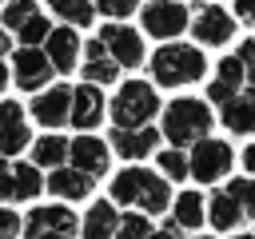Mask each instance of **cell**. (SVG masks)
Masks as SVG:
<instances>
[{
  "instance_id": "9a60e30c",
  "label": "cell",
  "mask_w": 255,
  "mask_h": 239,
  "mask_svg": "<svg viewBox=\"0 0 255 239\" xmlns=\"http://www.w3.org/2000/svg\"><path fill=\"white\" fill-rule=\"evenodd\" d=\"M68 108H72V88L56 84V88H44V92L32 100V120L44 123V127H64Z\"/></svg>"
},
{
  "instance_id": "836d02e7",
  "label": "cell",
  "mask_w": 255,
  "mask_h": 239,
  "mask_svg": "<svg viewBox=\"0 0 255 239\" xmlns=\"http://www.w3.org/2000/svg\"><path fill=\"white\" fill-rule=\"evenodd\" d=\"M239 60H243V72H247V84H255V36L239 44Z\"/></svg>"
},
{
  "instance_id": "cb8c5ba5",
  "label": "cell",
  "mask_w": 255,
  "mask_h": 239,
  "mask_svg": "<svg viewBox=\"0 0 255 239\" xmlns=\"http://www.w3.org/2000/svg\"><path fill=\"white\" fill-rule=\"evenodd\" d=\"M48 8L68 24V28H88L96 20V4L92 0H48Z\"/></svg>"
},
{
  "instance_id": "5bb4252c",
  "label": "cell",
  "mask_w": 255,
  "mask_h": 239,
  "mask_svg": "<svg viewBox=\"0 0 255 239\" xmlns=\"http://www.w3.org/2000/svg\"><path fill=\"white\" fill-rule=\"evenodd\" d=\"M44 56H48L52 72H64V76H68V72L80 64V36H76L68 24L52 28V32H48V40H44Z\"/></svg>"
},
{
  "instance_id": "8fae6325",
  "label": "cell",
  "mask_w": 255,
  "mask_h": 239,
  "mask_svg": "<svg viewBox=\"0 0 255 239\" xmlns=\"http://www.w3.org/2000/svg\"><path fill=\"white\" fill-rule=\"evenodd\" d=\"M68 159H72V167L76 171H84V175H92V179H100L104 171H108V163H112V151H108V143L104 139H96V135H76V139H68Z\"/></svg>"
},
{
  "instance_id": "b9f144b4",
  "label": "cell",
  "mask_w": 255,
  "mask_h": 239,
  "mask_svg": "<svg viewBox=\"0 0 255 239\" xmlns=\"http://www.w3.org/2000/svg\"><path fill=\"white\" fill-rule=\"evenodd\" d=\"M235 239H255V235H235Z\"/></svg>"
},
{
  "instance_id": "7c38bea8",
  "label": "cell",
  "mask_w": 255,
  "mask_h": 239,
  "mask_svg": "<svg viewBox=\"0 0 255 239\" xmlns=\"http://www.w3.org/2000/svg\"><path fill=\"white\" fill-rule=\"evenodd\" d=\"M32 131H28V120H24V104L16 100H0V155H20L28 147Z\"/></svg>"
},
{
  "instance_id": "d6986e66",
  "label": "cell",
  "mask_w": 255,
  "mask_h": 239,
  "mask_svg": "<svg viewBox=\"0 0 255 239\" xmlns=\"http://www.w3.org/2000/svg\"><path fill=\"white\" fill-rule=\"evenodd\" d=\"M116 76H120V64L108 56V48L100 40H88L84 44V80L100 88V84H112Z\"/></svg>"
},
{
  "instance_id": "60d3db41",
  "label": "cell",
  "mask_w": 255,
  "mask_h": 239,
  "mask_svg": "<svg viewBox=\"0 0 255 239\" xmlns=\"http://www.w3.org/2000/svg\"><path fill=\"white\" fill-rule=\"evenodd\" d=\"M40 239H76V235H40Z\"/></svg>"
},
{
  "instance_id": "7402d4cb",
  "label": "cell",
  "mask_w": 255,
  "mask_h": 239,
  "mask_svg": "<svg viewBox=\"0 0 255 239\" xmlns=\"http://www.w3.org/2000/svg\"><path fill=\"white\" fill-rule=\"evenodd\" d=\"M203 219H211L215 231H231V227L243 223V211L235 207V199L227 191H215L211 199H203Z\"/></svg>"
},
{
  "instance_id": "e575fe53",
  "label": "cell",
  "mask_w": 255,
  "mask_h": 239,
  "mask_svg": "<svg viewBox=\"0 0 255 239\" xmlns=\"http://www.w3.org/2000/svg\"><path fill=\"white\" fill-rule=\"evenodd\" d=\"M12 199V163L0 155V203H8Z\"/></svg>"
},
{
  "instance_id": "83f0119b",
  "label": "cell",
  "mask_w": 255,
  "mask_h": 239,
  "mask_svg": "<svg viewBox=\"0 0 255 239\" xmlns=\"http://www.w3.org/2000/svg\"><path fill=\"white\" fill-rule=\"evenodd\" d=\"M223 191L235 199V207L243 211V219H255V179H251V175H239V179H231Z\"/></svg>"
},
{
  "instance_id": "d590c367",
  "label": "cell",
  "mask_w": 255,
  "mask_h": 239,
  "mask_svg": "<svg viewBox=\"0 0 255 239\" xmlns=\"http://www.w3.org/2000/svg\"><path fill=\"white\" fill-rule=\"evenodd\" d=\"M235 16H239L247 28H255V0H235Z\"/></svg>"
},
{
  "instance_id": "7bdbcfd3",
  "label": "cell",
  "mask_w": 255,
  "mask_h": 239,
  "mask_svg": "<svg viewBox=\"0 0 255 239\" xmlns=\"http://www.w3.org/2000/svg\"><path fill=\"white\" fill-rule=\"evenodd\" d=\"M199 239H211V235H199Z\"/></svg>"
},
{
  "instance_id": "4316f807",
  "label": "cell",
  "mask_w": 255,
  "mask_h": 239,
  "mask_svg": "<svg viewBox=\"0 0 255 239\" xmlns=\"http://www.w3.org/2000/svg\"><path fill=\"white\" fill-rule=\"evenodd\" d=\"M48 32H52L48 16H44V12H32V16L16 28V40H20V48H40V44L48 40Z\"/></svg>"
},
{
  "instance_id": "2e32d148",
  "label": "cell",
  "mask_w": 255,
  "mask_h": 239,
  "mask_svg": "<svg viewBox=\"0 0 255 239\" xmlns=\"http://www.w3.org/2000/svg\"><path fill=\"white\" fill-rule=\"evenodd\" d=\"M112 147L124 155V159H143V155H151L155 151V139H159V131L155 127H112Z\"/></svg>"
},
{
  "instance_id": "8992f818",
  "label": "cell",
  "mask_w": 255,
  "mask_h": 239,
  "mask_svg": "<svg viewBox=\"0 0 255 239\" xmlns=\"http://www.w3.org/2000/svg\"><path fill=\"white\" fill-rule=\"evenodd\" d=\"M223 171H231V147L227 139H195L191 155H187V175H195L199 183H215Z\"/></svg>"
},
{
  "instance_id": "f546056e",
  "label": "cell",
  "mask_w": 255,
  "mask_h": 239,
  "mask_svg": "<svg viewBox=\"0 0 255 239\" xmlns=\"http://www.w3.org/2000/svg\"><path fill=\"white\" fill-rule=\"evenodd\" d=\"M159 171H163L167 179H187V151H183V147L159 151Z\"/></svg>"
},
{
  "instance_id": "ba28073f",
  "label": "cell",
  "mask_w": 255,
  "mask_h": 239,
  "mask_svg": "<svg viewBox=\"0 0 255 239\" xmlns=\"http://www.w3.org/2000/svg\"><path fill=\"white\" fill-rule=\"evenodd\" d=\"M104 48H108V56L120 64V68H139L143 64V36L135 32V28H128V24H104L100 28V36H96Z\"/></svg>"
},
{
  "instance_id": "277c9868",
  "label": "cell",
  "mask_w": 255,
  "mask_h": 239,
  "mask_svg": "<svg viewBox=\"0 0 255 239\" xmlns=\"http://www.w3.org/2000/svg\"><path fill=\"white\" fill-rule=\"evenodd\" d=\"M108 112H112L116 127H143V123L155 120V112H159V96H155L151 84H143V80H128V84H120V92H116V100L108 104Z\"/></svg>"
},
{
  "instance_id": "603a6c76",
  "label": "cell",
  "mask_w": 255,
  "mask_h": 239,
  "mask_svg": "<svg viewBox=\"0 0 255 239\" xmlns=\"http://www.w3.org/2000/svg\"><path fill=\"white\" fill-rule=\"evenodd\" d=\"M171 223L179 231H195L203 223V195L199 191H183L171 199Z\"/></svg>"
},
{
  "instance_id": "ffe728a7",
  "label": "cell",
  "mask_w": 255,
  "mask_h": 239,
  "mask_svg": "<svg viewBox=\"0 0 255 239\" xmlns=\"http://www.w3.org/2000/svg\"><path fill=\"white\" fill-rule=\"evenodd\" d=\"M48 191L60 199H88L92 195V175L76 171V167H56L48 175Z\"/></svg>"
},
{
  "instance_id": "6da1fadb",
  "label": "cell",
  "mask_w": 255,
  "mask_h": 239,
  "mask_svg": "<svg viewBox=\"0 0 255 239\" xmlns=\"http://www.w3.org/2000/svg\"><path fill=\"white\" fill-rule=\"evenodd\" d=\"M112 203H135L147 215H159L171 207V191H167L163 175H155L147 167H124L112 179Z\"/></svg>"
},
{
  "instance_id": "ac0fdd59",
  "label": "cell",
  "mask_w": 255,
  "mask_h": 239,
  "mask_svg": "<svg viewBox=\"0 0 255 239\" xmlns=\"http://www.w3.org/2000/svg\"><path fill=\"white\" fill-rule=\"evenodd\" d=\"M243 84H247L243 60H239V56H227V60H219V68H215V80L207 84V96H211V104H227Z\"/></svg>"
},
{
  "instance_id": "30bf717a",
  "label": "cell",
  "mask_w": 255,
  "mask_h": 239,
  "mask_svg": "<svg viewBox=\"0 0 255 239\" xmlns=\"http://www.w3.org/2000/svg\"><path fill=\"white\" fill-rule=\"evenodd\" d=\"M20 227L28 231V239H40V235H76V215L64 203H44V207H32L28 219H20Z\"/></svg>"
},
{
  "instance_id": "5b68a950",
  "label": "cell",
  "mask_w": 255,
  "mask_h": 239,
  "mask_svg": "<svg viewBox=\"0 0 255 239\" xmlns=\"http://www.w3.org/2000/svg\"><path fill=\"white\" fill-rule=\"evenodd\" d=\"M187 4H179V0H151V4H143L139 8V24H143V32L147 36H155V40H175L183 28H187Z\"/></svg>"
},
{
  "instance_id": "e0dca14e",
  "label": "cell",
  "mask_w": 255,
  "mask_h": 239,
  "mask_svg": "<svg viewBox=\"0 0 255 239\" xmlns=\"http://www.w3.org/2000/svg\"><path fill=\"white\" fill-rule=\"evenodd\" d=\"M223 108V123L231 127V131H239V135H251L255 131V84H243L227 104H219Z\"/></svg>"
},
{
  "instance_id": "8d00e7d4",
  "label": "cell",
  "mask_w": 255,
  "mask_h": 239,
  "mask_svg": "<svg viewBox=\"0 0 255 239\" xmlns=\"http://www.w3.org/2000/svg\"><path fill=\"white\" fill-rule=\"evenodd\" d=\"M243 167L255 175V143H247V147H243Z\"/></svg>"
},
{
  "instance_id": "4fadbf2b",
  "label": "cell",
  "mask_w": 255,
  "mask_h": 239,
  "mask_svg": "<svg viewBox=\"0 0 255 239\" xmlns=\"http://www.w3.org/2000/svg\"><path fill=\"white\" fill-rule=\"evenodd\" d=\"M104 112H108V104H104V96H100L96 84L72 88V108H68V123H72V127L88 131V127H96V123L104 120Z\"/></svg>"
},
{
  "instance_id": "ee69618b",
  "label": "cell",
  "mask_w": 255,
  "mask_h": 239,
  "mask_svg": "<svg viewBox=\"0 0 255 239\" xmlns=\"http://www.w3.org/2000/svg\"><path fill=\"white\" fill-rule=\"evenodd\" d=\"M112 239H120V235H112Z\"/></svg>"
},
{
  "instance_id": "52a82bcc",
  "label": "cell",
  "mask_w": 255,
  "mask_h": 239,
  "mask_svg": "<svg viewBox=\"0 0 255 239\" xmlns=\"http://www.w3.org/2000/svg\"><path fill=\"white\" fill-rule=\"evenodd\" d=\"M191 36L199 44H211V48H223L231 36H235V16L223 12L219 4H195L191 8Z\"/></svg>"
},
{
  "instance_id": "9c48e42d",
  "label": "cell",
  "mask_w": 255,
  "mask_h": 239,
  "mask_svg": "<svg viewBox=\"0 0 255 239\" xmlns=\"http://www.w3.org/2000/svg\"><path fill=\"white\" fill-rule=\"evenodd\" d=\"M8 72H12V80H16L20 92H40V88H48V80L56 76L52 64H48V56H44V48H16Z\"/></svg>"
},
{
  "instance_id": "d6a6232c",
  "label": "cell",
  "mask_w": 255,
  "mask_h": 239,
  "mask_svg": "<svg viewBox=\"0 0 255 239\" xmlns=\"http://www.w3.org/2000/svg\"><path fill=\"white\" fill-rule=\"evenodd\" d=\"M20 235V215L12 207H0V239H16Z\"/></svg>"
},
{
  "instance_id": "44dd1931",
  "label": "cell",
  "mask_w": 255,
  "mask_h": 239,
  "mask_svg": "<svg viewBox=\"0 0 255 239\" xmlns=\"http://www.w3.org/2000/svg\"><path fill=\"white\" fill-rule=\"evenodd\" d=\"M80 227H84V239H112L116 227H120V211H116V203L96 199V203L88 207V215H84Z\"/></svg>"
},
{
  "instance_id": "7a4b0ae2",
  "label": "cell",
  "mask_w": 255,
  "mask_h": 239,
  "mask_svg": "<svg viewBox=\"0 0 255 239\" xmlns=\"http://www.w3.org/2000/svg\"><path fill=\"white\" fill-rule=\"evenodd\" d=\"M207 72V60L199 48L191 44H163L155 56H151V76L159 88H183V84H195L203 80Z\"/></svg>"
},
{
  "instance_id": "4dcf8cb0",
  "label": "cell",
  "mask_w": 255,
  "mask_h": 239,
  "mask_svg": "<svg viewBox=\"0 0 255 239\" xmlns=\"http://www.w3.org/2000/svg\"><path fill=\"white\" fill-rule=\"evenodd\" d=\"M147 231H151L147 215H139V211H131V215H120V227H116V235H120V239H143Z\"/></svg>"
},
{
  "instance_id": "d4e9b609",
  "label": "cell",
  "mask_w": 255,
  "mask_h": 239,
  "mask_svg": "<svg viewBox=\"0 0 255 239\" xmlns=\"http://www.w3.org/2000/svg\"><path fill=\"white\" fill-rule=\"evenodd\" d=\"M64 155H68V139L64 135H40L32 143V163L36 167H64Z\"/></svg>"
},
{
  "instance_id": "484cf974",
  "label": "cell",
  "mask_w": 255,
  "mask_h": 239,
  "mask_svg": "<svg viewBox=\"0 0 255 239\" xmlns=\"http://www.w3.org/2000/svg\"><path fill=\"white\" fill-rule=\"evenodd\" d=\"M40 191H44V179H40V171H36L32 163H12V199L28 203V199H36Z\"/></svg>"
},
{
  "instance_id": "3957f363",
  "label": "cell",
  "mask_w": 255,
  "mask_h": 239,
  "mask_svg": "<svg viewBox=\"0 0 255 239\" xmlns=\"http://www.w3.org/2000/svg\"><path fill=\"white\" fill-rule=\"evenodd\" d=\"M211 131V108L203 100H171L163 108V135L171 139V147H191L195 139H203Z\"/></svg>"
},
{
  "instance_id": "f1b7e54d",
  "label": "cell",
  "mask_w": 255,
  "mask_h": 239,
  "mask_svg": "<svg viewBox=\"0 0 255 239\" xmlns=\"http://www.w3.org/2000/svg\"><path fill=\"white\" fill-rule=\"evenodd\" d=\"M32 12H40V8H36V0H8V4H4V12H0V24H4L8 32H16Z\"/></svg>"
},
{
  "instance_id": "ab89813d",
  "label": "cell",
  "mask_w": 255,
  "mask_h": 239,
  "mask_svg": "<svg viewBox=\"0 0 255 239\" xmlns=\"http://www.w3.org/2000/svg\"><path fill=\"white\" fill-rule=\"evenodd\" d=\"M143 239H175V235H167V231H147Z\"/></svg>"
},
{
  "instance_id": "74e56055",
  "label": "cell",
  "mask_w": 255,
  "mask_h": 239,
  "mask_svg": "<svg viewBox=\"0 0 255 239\" xmlns=\"http://www.w3.org/2000/svg\"><path fill=\"white\" fill-rule=\"evenodd\" d=\"M8 80H12V72H8V64L0 60V96H4V88H8Z\"/></svg>"
},
{
  "instance_id": "f35d334b",
  "label": "cell",
  "mask_w": 255,
  "mask_h": 239,
  "mask_svg": "<svg viewBox=\"0 0 255 239\" xmlns=\"http://www.w3.org/2000/svg\"><path fill=\"white\" fill-rule=\"evenodd\" d=\"M8 48H12V40H8V32L0 28V60H4V52H8Z\"/></svg>"
},
{
  "instance_id": "1f68e13d",
  "label": "cell",
  "mask_w": 255,
  "mask_h": 239,
  "mask_svg": "<svg viewBox=\"0 0 255 239\" xmlns=\"http://www.w3.org/2000/svg\"><path fill=\"white\" fill-rule=\"evenodd\" d=\"M139 8V0H96V12H104V16H112V20H124V16H131Z\"/></svg>"
}]
</instances>
